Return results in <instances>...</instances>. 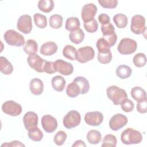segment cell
I'll return each instance as SVG.
<instances>
[{"label": "cell", "mask_w": 147, "mask_h": 147, "mask_svg": "<svg viewBox=\"0 0 147 147\" xmlns=\"http://www.w3.org/2000/svg\"><path fill=\"white\" fill-rule=\"evenodd\" d=\"M107 96L114 105H121L127 99V95L125 90L116 86L109 87L106 90Z\"/></svg>", "instance_id": "6da1fadb"}, {"label": "cell", "mask_w": 147, "mask_h": 147, "mask_svg": "<svg viewBox=\"0 0 147 147\" xmlns=\"http://www.w3.org/2000/svg\"><path fill=\"white\" fill-rule=\"evenodd\" d=\"M121 140L123 144L126 145L137 144L142 141V136L138 130L132 128H127L121 133Z\"/></svg>", "instance_id": "7a4b0ae2"}, {"label": "cell", "mask_w": 147, "mask_h": 147, "mask_svg": "<svg viewBox=\"0 0 147 147\" xmlns=\"http://www.w3.org/2000/svg\"><path fill=\"white\" fill-rule=\"evenodd\" d=\"M3 38L6 42L12 46L21 47L25 44V38L20 33L14 30L9 29L5 32Z\"/></svg>", "instance_id": "3957f363"}, {"label": "cell", "mask_w": 147, "mask_h": 147, "mask_svg": "<svg viewBox=\"0 0 147 147\" xmlns=\"http://www.w3.org/2000/svg\"><path fill=\"white\" fill-rule=\"evenodd\" d=\"M137 44L136 41L130 38H123L119 42L117 49L122 55H130L137 49Z\"/></svg>", "instance_id": "277c9868"}, {"label": "cell", "mask_w": 147, "mask_h": 147, "mask_svg": "<svg viewBox=\"0 0 147 147\" xmlns=\"http://www.w3.org/2000/svg\"><path fill=\"white\" fill-rule=\"evenodd\" d=\"M81 121L80 114L76 110H71L63 118V125L68 129L78 126Z\"/></svg>", "instance_id": "5b68a950"}, {"label": "cell", "mask_w": 147, "mask_h": 147, "mask_svg": "<svg viewBox=\"0 0 147 147\" xmlns=\"http://www.w3.org/2000/svg\"><path fill=\"white\" fill-rule=\"evenodd\" d=\"M130 29L134 34H143L146 31L144 17L140 14H136L133 16L131 20Z\"/></svg>", "instance_id": "8992f818"}, {"label": "cell", "mask_w": 147, "mask_h": 147, "mask_svg": "<svg viewBox=\"0 0 147 147\" xmlns=\"http://www.w3.org/2000/svg\"><path fill=\"white\" fill-rule=\"evenodd\" d=\"M2 111L12 117L19 115L22 112V107L21 105L16 102L14 100H7L2 104Z\"/></svg>", "instance_id": "52a82bcc"}, {"label": "cell", "mask_w": 147, "mask_h": 147, "mask_svg": "<svg viewBox=\"0 0 147 147\" xmlns=\"http://www.w3.org/2000/svg\"><path fill=\"white\" fill-rule=\"evenodd\" d=\"M95 56L94 49L89 46L81 47L77 51L76 60L80 63L92 60Z\"/></svg>", "instance_id": "ba28073f"}, {"label": "cell", "mask_w": 147, "mask_h": 147, "mask_svg": "<svg viewBox=\"0 0 147 147\" xmlns=\"http://www.w3.org/2000/svg\"><path fill=\"white\" fill-rule=\"evenodd\" d=\"M45 61L46 60L36 53L29 55L27 58V62L29 65L40 73L44 72V67Z\"/></svg>", "instance_id": "9c48e42d"}, {"label": "cell", "mask_w": 147, "mask_h": 147, "mask_svg": "<svg viewBox=\"0 0 147 147\" xmlns=\"http://www.w3.org/2000/svg\"><path fill=\"white\" fill-rule=\"evenodd\" d=\"M17 27L20 32L24 34L30 33L33 28L31 17L28 14L20 16L17 21Z\"/></svg>", "instance_id": "30bf717a"}, {"label": "cell", "mask_w": 147, "mask_h": 147, "mask_svg": "<svg viewBox=\"0 0 147 147\" xmlns=\"http://www.w3.org/2000/svg\"><path fill=\"white\" fill-rule=\"evenodd\" d=\"M53 66L56 72H59L63 75L68 76L74 72V67L72 64L62 59H58L54 61Z\"/></svg>", "instance_id": "8fae6325"}, {"label": "cell", "mask_w": 147, "mask_h": 147, "mask_svg": "<svg viewBox=\"0 0 147 147\" xmlns=\"http://www.w3.org/2000/svg\"><path fill=\"white\" fill-rule=\"evenodd\" d=\"M127 118L122 114L114 115L109 121V127L113 131H118L127 123Z\"/></svg>", "instance_id": "7c38bea8"}, {"label": "cell", "mask_w": 147, "mask_h": 147, "mask_svg": "<svg viewBox=\"0 0 147 147\" xmlns=\"http://www.w3.org/2000/svg\"><path fill=\"white\" fill-rule=\"evenodd\" d=\"M97 12V7L92 3L84 5L82 9L81 17L84 22H87L94 19Z\"/></svg>", "instance_id": "4fadbf2b"}, {"label": "cell", "mask_w": 147, "mask_h": 147, "mask_svg": "<svg viewBox=\"0 0 147 147\" xmlns=\"http://www.w3.org/2000/svg\"><path fill=\"white\" fill-rule=\"evenodd\" d=\"M41 125L45 131L53 133L57 127V121L56 119L51 115H45L41 118Z\"/></svg>", "instance_id": "5bb4252c"}, {"label": "cell", "mask_w": 147, "mask_h": 147, "mask_svg": "<svg viewBox=\"0 0 147 147\" xmlns=\"http://www.w3.org/2000/svg\"><path fill=\"white\" fill-rule=\"evenodd\" d=\"M84 121L88 125L99 126L103 121V115L102 113L97 111L88 112L84 115Z\"/></svg>", "instance_id": "9a60e30c"}, {"label": "cell", "mask_w": 147, "mask_h": 147, "mask_svg": "<svg viewBox=\"0 0 147 147\" xmlns=\"http://www.w3.org/2000/svg\"><path fill=\"white\" fill-rule=\"evenodd\" d=\"M38 121V117L37 114L33 111H28L26 113L23 117L24 125L27 130L37 127Z\"/></svg>", "instance_id": "2e32d148"}, {"label": "cell", "mask_w": 147, "mask_h": 147, "mask_svg": "<svg viewBox=\"0 0 147 147\" xmlns=\"http://www.w3.org/2000/svg\"><path fill=\"white\" fill-rule=\"evenodd\" d=\"M29 88L32 94L34 95H40L44 90L43 82L38 78H33L30 82Z\"/></svg>", "instance_id": "e0dca14e"}, {"label": "cell", "mask_w": 147, "mask_h": 147, "mask_svg": "<svg viewBox=\"0 0 147 147\" xmlns=\"http://www.w3.org/2000/svg\"><path fill=\"white\" fill-rule=\"evenodd\" d=\"M57 44L53 41H48L44 43L40 48V52L44 56H51L57 51Z\"/></svg>", "instance_id": "ac0fdd59"}, {"label": "cell", "mask_w": 147, "mask_h": 147, "mask_svg": "<svg viewBox=\"0 0 147 147\" xmlns=\"http://www.w3.org/2000/svg\"><path fill=\"white\" fill-rule=\"evenodd\" d=\"M131 96L137 102H141L146 100L145 91L138 86L134 87L131 90Z\"/></svg>", "instance_id": "d6986e66"}, {"label": "cell", "mask_w": 147, "mask_h": 147, "mask_svg": "<svg viewBox=\"0 0 147 147\" xmlns=\"http://www.w3.org/2000/svg\"><path fill=\"white\" fill-rule=\"evenodd\" d=\"M51 84L53 88L59 92L63 91L65 86L66 82L65 79L60 75L54 76L51 80Z\"/></svg>", "instance_id": "ffe728a7"}, {"label": "cell", "mask_w": 147, "mask_h": 147, "mask_svg": "<svg viewBox=\"0 0 147 147\" xmlns=\"http://www.w3.org/2000/svg\"><path fill=\"white\" fill-rule=\"evenodd\" d=\"M0 71L5 75H10L13 71L11 63L5 57H0Z\"/></svg>", "instance_id": "44dd1931"}, {"label": "cell", "mask_w": 147, "mask_h": 147, "mask_svg": "<svg viewBox=\"0 0 147 147\" xmlns=\"http://www.w3.org/2000/svg\"><path fill=\"white\" fill-rule=\"evenodd\" d=\"M69 38L71 41L75 44L81 43L84 38V33L82 29L79 28L74 31L71 32Z\"/></svg>", "instance_id": "7402d4cb"}, {"label": "cell", "mask_w": 147, "mask_h": 147, "mask_svg": "<svg viewBox=\"0 0 147 147\" xmlns=\"http://www.w3.org/2000/svg\"><path fill=\"white\" fill-rule=\"evenodd\" d=\"M131 68L126 65H120L116 69V75L122 79L129 78L131 75Z\"/></svg>", "instance_id": "603a6c76"}, {"label": "cell", "mask_w": 147, "mask_h": 147, "mask_svg": "<svg viewBox=\"0 0 147 147\" xmlns=\"http://www.w3.org/2000/svg\"><path fill=\"white\" fill-rule=\"evenodd\" d=\"M74 81H75L80 88V94H86L90 90V83L88 80L83 76L76 77Z\"/></svg>", "instance_id": "cb8c5ba5"}, {"label": "cell", "mask_w": 147, "mask_h": 147, "mask_svg": "<svg viewBox=\"0 0 147 147\" xmlns=\"http://www.w3.org/2000/svg\"><path fill=\"white\" fill-rule=\"evenodd\" d=\"M86 137L90 144L96 145L100 142L102 139V135L98 130H90L87 133Z\"/></svg>", "instance_id": "d4e9b609"}, {"label": "cell", "mask_w": 147, "mask_h": 147, "mask_svg": "<svg viewBox=\"0 0 147 147\" xmlns=\"http://www.w3.org/2000/svg\"><path fill=\"white\" fill-rule=\"evenodd\" d=\"M66 93L69 97L75 98L80 94V88L78 84L73 81L67 86Z\"/></svg>", "instance_id": "484cf974"}, {"label": "cell", "mask_w": 147, "mask_h": 147, "mask_svg": "<svg viewBox=\"0 0 147 147\" xmlns=\"http://www.w3.org/2000/svg\"><path fill=\"white\" fill-rule=\"evenodd\" d=\"M80 23L79 20L75 17H69L66 20L65 29L69 32L74 31L80 28Z\"/></svg>", "instance_id": "4316f807"}, {"label": "cell", "mask_w": 147, "mask_h": 147, "mask_svg": "<svg viewBox=\"0 0 147 147\" xmlns=\"http://www.w3.org/2000/svg\"><path fill=\"white\" fill-rule=\"evenodd\" d=\"M24 51L28 54L32 55L37 52L38 51V44L37 42L33 39L28 40L26 41L25 45L24 47Z\"/></svg>", "instance_id": "83f0119b"}, {"label": "cell", "mask_w": 147, "mask_h": 147, "mask_svg": "<svg viewBox=\"0 0 147 147\" xmlns=\"http://www.w3.org/2000/svg\"><path fill=\"white\" fill-rule=\"evenodd\" d=\"M113 19L116 26L120 29L125 28L128 23L127 16L122 13H118L115 14L113 17Z\"/></svg>", "instance_id": "f1b7e54d"}, {"label": "cell", "mask_w": 147, "mask_h": 147, "mask_svg": "<svg viewBox=\"0 0 147 147\" xmlns=\"http://www.w3.org/2000/svg\"><path fill=\"white\" fill-rule=\"evenodd\" d=\"M76 49L71 45H67L63 49V56L71 60H76Z\"/></svg>", "instance_id": "f546056e"}, {"label": "cell", "mask_w": 147, "mask_h": 147, "mask_svg": "<svg viewBox=\"0 0 147 147\" xmlns=\"http://www.w3.org/2000/svg\"><path fill=\"white\" fill-rule=\"evenodd\" d=\"M38 7L44 13H49L54 7V2L53 0H40L38 2Z\"/></svg>", "instance_id": "4dcf8cb0"}, {"label": "cell", "mask_w": 147, "mask_h": 147, "mask_svg": "<svg viewBox=\"0 0 147 147\" xmlns=\"http://www.w3.org/2000/svg\"><path fill=\"white\" fill-rule=\"evenodd\" d=\"M28 131V137L32 141L39 142L43 138V133L41 130L37 126L29 129Z\"/></svg>", "instance_id": "1f68e13d"}, {"label": "cell", "mask_w": 147, "mask_h": 147, "mask_svg": "<svg viewBox=\"0 0 147 147\" xmlns=\"http://www.w3.org/2000/svg\"><path fill=\"white\" fill-rule=\"evenodd\" d=\"M63 18L59 14L52 15L49 20V24L51 28L53 29H59L63 25Z\"/></svg>", "instance_id": "d6a6232c"}, {"label": "cell", "mask_w": 147, "mask_h": 147, "mask_svg": "<svg viewBox=\"0 0 147 147\" xmlns=\"http://www.w3.org/2000/svg\"><path fill=\"white\" fill-rule=\"evenodd\" d=\"M34 22L38 28L40 29H44L47 26V17L41 14L35 13L33 16Z\"/></svg>", "instance_id": "836d02e7"}, {"label": "cell", "mask_w": 147, "mask_h": 147, "mask_svg": "<svg viewBox=\"0 0 147 147\" xmlns=\"http://www.w3.org/2000/svg\"><path fill=\"white\" fill-rule=\"evenodd\" d=\"M96 48L99 53H107L110 52V47L107 41L103 38H100L96 41Z\"/></svg>", "instance_id": "e575fe53"}, {"label": "cell", "mask_w": 147, "mask_h": 147, "mask_svg": "<svg viewBox=\"0 0 147 147\" xmlns=\"http://www.w3.org/2000/svg\"><path fill=\"white\" fill-rule=\"evenodd\" d=\"M133 63L137 67H142L145 65L146 63V55L143 53H137L133 57Z\"/></svg>", "instance_id": "d590c367"}, {"label": "cell", "mask_w": 147, "mask_h": 147, "mask_svg": "<svg viewBox=\"0 0 147 147\" xmlns=\"http://www.w3.org/2000/svg\"><path fill=\"white\" fill-rule=\"evenodd\" d=\"M117 140L115 136L113 134L106 135L103 139L102 146H116Z\"/></svg>", "instance_id": "8d00e7d4"}, {"label": "cell", "mask_w": 147, "mask_h": 147, "mask_svg": "<svg viewBox=\"0 0 147 147\" xmlns=\"http://www.w3.org/2000/svg\"><path fill=\"white\" fill-rule=\"evenodd\" d=\"M84 28L88 33H94L97 31L98 24L95 19H93L90 21L84 22Z\"/></svg>", "instance_id": "74e56055"}, {"label": "cell", "mask_w": 147, "mask_h": 147, "mask_svg": "<svg viewBox=\"0 0 147 147\" xmlns=\"http://www.w3.org/2000/svg\"><path fill=\"white\" fill-rule=\"evenodd\" d=\"M67 139V134L64 131H59L55 136L54 142L58 146L63 145Z\"/></svg>", "instance_id": "f35d334b"}, {"label": "cell", "mask_w": 147, "mask_h": 147, "mask_svg": "<svg viewBox=\"0 0 147 147\" xmlns=\"http://www.w3.org/2000/svg\"><path fill=\"white\" fill-rule=\"evenodd\" d=\"M98 60L99 63L102 64H107L110 63L112 59V53L111 52H109L107 53H99L97 56Z\"/></svg>", "instance_id": "ab89813d"}, {"label": "cell", "mask_w": 147, "mask_h": 147, "mask_svg": "<svg viewBox=\"0 0 147 147\" xmlns=\"http://www.w3.org/2000/svg\"><path fill=\"white\" fill-rule=\"evenodd\" d=\"M98 2L104 8L114 9L117 6L118 1L117 0H99Z\"/></svg>", "instance_id": "60d3db41"}, {"label": "cell", "mask_w": 147, "mask_h": 147, "mask_svg": "<svg viewBox=\"0 0 147 147\" xmlns=\"http://www.w3.org/2000/svg\"><path fill=\"white\" fill-rule=\"evenodd\" d=\"M101 31L102 32L103 36L110 35L115 33L114 26L111 22H109L107 24L102 25Z\"/></svg>", "instance_id": "b9f144b4"}, {"label": "cell", "mask_w": 147, "mask_h": 147, "mask_svg": "<svg viewBox=\"0 0 147 147\" xmlns=\"http://www.w3.org/2000/svg\"><path fill=\"white\" fill-rule=\"evenodd\" d=\"M121 109L123 110V111L126 113L132 111L134 107V105L133 102L131 100L128 99L123 101L121 104Z\"/></svg>", "instance_id": "7bdbcfd3"}, {"label": "cell", "mask_w": 147, "mask_h": 147, "mask_svg": "<svg viewBox=\"0 0 147 147\" xmlns=\"http://www.w3.org/2000/svg\"><path fill=\"white\" fill-rule=\"evenodd\" d=\"M103 38L107 41L110 47H113L117 40V35L115 33L107 36H103Z\"/></svg>", "instance_id": "ee69618b"}, {"label": "cell", "mask_w": 147, "mask_h": 147, "mask_svg": "<svg viewBox=\"0 0 147 147\" xmlns=\"http://www.w3.org/2000/svg\"><path fill=\"white\" fill-rule=\"evenodd\" d=\"M44 70L45 72L48 74H52L56 72L54 68V66H53V62L46 60L44 64Z\"/></svg>", "instance_id": "f6af8a7d"}, {"label": "cell", "mask_w": 147, "mask_h": 147, "mask_svg": "<svg viewBox=\"0 0 147 147\" xmlns=\"http://www.w3.org/2000/svg\"><path fill=\"white\" fill-rule=\"evenodd\" d=\"M146 100H145L141 102H137V110L140 113L144 114V113H146L147 112Z\"/></svg>", "instance_id": "bcb514c9"}, {"label": "cell", "mask_w": 147, "mask_h": 147, "mask_svg": "<svg viewBox=\"0 0 147 147\" xmlns=\"http://www.w3.org/2000/svg\"><path fill=\"white\" fill-rule=\"evenodd\" d=\"M98 20L102 25L107 24L109 22H110V17L105 13H102V14H100V15H99Z\"/></svg>", "instance_id": "7dc6e473"}, {"label": "cell", "mask_w": 147, "mask_h": 147, "mask_svg": "<svg viewBox=\"0 0 147 147\" xmlns=\"http://www.w3.org/2000/svg\"><path fill=\"white\" fill-rule=\"evenodd\" d=\"M3 146H25V145L23 144L20 141L15 140L10 142H6L2 144L1 147H3Z\"/></svg>", "instance_id": "c3c4849f"}, {"label": "cell", "mask_w": 147, "mask_h": 147, "mask_svg": "<svg viewBox=\"0 0 147 147\" xmlns=\"http://www.w3.org/2000/svg\"><path fill=\"white\" fill-rule=\"evenodd\" d=\"M72 147H75V146H84L86 147V145L85 144L84 142L82 141V140H77L76 141L74 144L72 145Z\"/></svg>", "instance_id": "681fc988"}]
</instances>
